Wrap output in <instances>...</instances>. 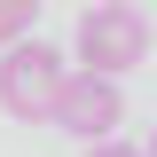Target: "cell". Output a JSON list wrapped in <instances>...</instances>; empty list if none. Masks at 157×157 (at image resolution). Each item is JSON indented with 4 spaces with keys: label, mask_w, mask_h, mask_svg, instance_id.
Wrapping results in <instances>:
<instances>
[{
    "label": "cell",
    "mask_w": 157,
    "mask_h": 157,
    "mask_svg": "<svg viewBox=\"0 0 157 157\" xmlns=\"http://www.w3.org/2000/svg\"><path fill=\"white\" fill-rule=\"evenodd\" d=\"M55 126L86 141H110V126H126V94H118V78H94V71H71L55 94Z\"/></svg>",
    "instance_id": "3"
},
{
    "label": "cell",
    "mask_w": 157,
    "mask_h": 157,
    "mask_svg": "<svg viewBox=\"0 0 157 157\" xmlns=\"http://www.w3.org/2000/svg\"><path fill=\"white\" fill-rule=\"evenodd\" d=\"M149 63V24H141V8H126V0H94L86 16H78V71L94 78H126Z\"/></svg>",
    "instance_id": "2"
},
{
    "label": "cell",
    "mask_w": 157,
    "mask_h": 157,
    "mask_svg": "<svg viewBox=\"0 0 157 157\" xmlns=\"http://www.w3.org/2000/svg\"><path fill=\"white\" fill-rule=\"evenodd\" d=\"M32 16H39V0H0V55L32 32Z\"/></svg>",
    "instance_id": "4"
},
{
    "label": "cell",
    "mask_w": 157,
    "mask_h": 157,
    "mask_svg": "<svg viewBox=\"0 0 157 157\" xmlns=\"http://www.w3.org/2000/svg\"><path fill=\"white\" fill-rule=\"evenodd\" d=\"M63 78H71V63H63L47 39H16V47L0 55V110L24 118V126H55Z\"/></svg>",
    "instance_id": "1"
},
{
    "label": "cell",
    "mask_w": 157,
    "mask_h": 157,
    "mask_svg": "<svg viewBox=\"0 0 157 157\" xmlns=\"http://www.w3.org/2000/svg\"><path fill=\"white\" fill-rule=\"evenodd\" d=\"M141 157H157V126H149V149H141Z\"/></svg>",
    "instance_id": "6"
},
{
    "label": "cell",
    "mask_w": 157,
    "mask_h": 157,
    "mask_svg": "<svg viewBox=\"0 0 157 157\" xmlns=\"http://www.w3.org/2000/svg\"><path fill=\"white\" fill-rule=\"evenodd\" d=\"M86 157H141V149H134V141H94Z\"/></svg>",
    "instance_id": "5"
}]
</instances>
